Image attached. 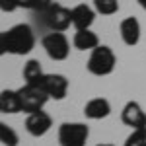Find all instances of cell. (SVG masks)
Returning a JSON list of instances; mask_svg holds the SVG:
<instances>
[{"label":"cell","mask_w":146,"mask_h":146,"mask_svg":"<svg viewBox=\"0 0 146 146\" xmlns=\"http://www.w3.org/2000/svg\"><path fill=\"white\" fill-rule=\"evenodd\" d=\"M35 47V33L27 23H18L0 33V55H29Z\"/></svg>","instance_id":"1"},{"label":"cell","mask_w":146,"mask_h":146,"mask_svg":"<svg viewBox=\"0 0 146 146\" xmlns=\"http://www.w3.org/2000/svg\"><path fill=\"white\" fill-rule=\"evenodd\" d=\"M117 64V56L107 45H98L88 58V72L94 76H109Z\"/></svg>","instance_id":"2"},{"label":"cell","mask_w":146,"mask_h":146,"mask_svg":"<svg viewBox=\"0 0 146 146\" xmlns=\"http://www.w3.org/2000/svg\"><path fill=\"white\" fill-rule=\"evenodd\" d=\"M18 92H20V100H22V111L25 113L41 111L47 105V101L51 100L49 94L41 86H35V84H25Z\"/></svg>","instance_id":"3"},{"label":"cell","mask_w":146,"mask_h":146,"mask_svg":"<svg viewBox=\"0 0 146 146\" xmlns=\"http://www.w3.org/2000/svg\"><path fill=\"white\" fill-rule=\"evenodd\" d=\"M43 23L51 31H66L72 25V10L64 8L62 4H51L49 8L43 10Z\"/></svg>","instance_id":"4"},{"label":"cell","mask_w":146,"mask_h":146,"mask_svg":"<svg viewBox=\"0 0 146 146\" xmlns=\"http://www.w3.org/2000/svg\"><path fill=\"white\" fill-rule=\"evenodd\" d=\"M90 129L84 123H62L58 127V142L60 146H86Z\"/></svg>","instance_id":"5"},{"label":"cell","mask_w":146,"mask_h":146,"mask_svg":"<svg viewBox=\"0 0 146 146\" xmlns=\"http://www.w3.org/2000/svg\"><path fill=\"white\" fill-rule=\"evenodd\" d=\"M41 45L51 60H66L70 55V43H68L66 35L60 31H53V33L45 35Z\"/></svg>","instance_id":"6"},{"label":"cell","mask_w":146,"mask_h":146,"mask_svg":"<svg viewBox=\"0 0 146 146\" xmlns=\"http://www.w3.org/2000/svg\"><path fill=\"white\" fill-rule=\"evenodd\" d=\"M39 86L49 94L51 100H64L68 94V78L64 74H45L43 80L39 82Z\"/></svg>","instance_id":"7"},{"label":"cell","mask_w":146,"mask_h":146,"mask_svg":"<svg viewBox=\"0 0 146 146\" xmlns=\"http://www.w3.org/2000/svg\"><path fill=\"white\" fill-rule=\"evenodd\" d=\"M53 127V119L51 115L45 113L43 109L35 113H27V119H25V131L31 136H43L51 131Z\"/></svg>","instance_id":"8"},{"label":"cell","mask_w":146,"mask_h":146,"mask_svg":"<svg viewBox=\"0 0 146 146\" xmlns=\"http://www.w3.org/2000/svg\"><path fill=\"white\" fill-rule=\"evenodd\" d=\"M121 121L131 129H142L146 127V111L138 101H127L121 109Z\"/></svg>","instance_id":"9"},{"label":"cell","mask_w":146,"mask_h":146,"mask_svg":"<svg viewBox=\"0 0 146 146\" xmlns=\"http://www.w3.org/2000/svg\"><path fill=\"white\" fill-rule=\"evenodd\" d=\"M119 33H121V39H123L125 45H129V47L138 45V41H140V22L135 16L125 18L121 22V25H119Z\"/></svg>","instance_id":"10"},{"label":"cell","mask_w":146,"mask_h":146,"mask_svg":"<svg viewBox=\"0 0 146 146\" xmlns=\"http://www.w3.org/2000/svg\"><path fill=\"white\" fill-rule=\"evenodd\" d=\"M109 113H111V103L105 98H94L84 105V115L92 121L105 119V117H109Z\"/></svg>","instance_id":"11"},{"label":"cell","mask_w":146,"mask_h":146,"mask_svg":"<svg viewBox=\"0 0 146 146\" xmlns=\"http://www.w3.org/2000/svg\"><path fill=\"white\" fill-rule=\"evenodd\" d=\"M96 8H90L88 4H78L72 8V25L76 29H90L96 20Z\"/></svg>","instance_id":"12"},{"label":"cell","mask_w":146,"mask_h":146,"mask_svg":"<svg viewBox=\"0 0 146 146\" xmlns=\"http://www.w3.org/2000/svg\"><path fill=\"white\" fill-rule=\"evenodd\" d=\"M0 111L4 115H14L22 111V100L18 90H2L0 92Z\"/></svg>","instance_id":"13"},{"label":"cell","mask_w":146,"mask_h":146,"mask_svg":"<svg viewBox=\"0 0 146 146\" xmlns=\"http://www.w3.org/2000/svg\"><path fill=\"white\" fill-rule=\"evenodd\" d=\"M72 43H74V47L78 51H94L100 45V39H98V35L92 29H76Z\"/></svg>","instance_id":"14"},{"label":"cell","mask_w":146,"mask_h":146,"mask_svg":"<svg viewBox=\"0 0 146 146\" xmlns=\"http://www.w3.org/2000/svg\"><path fill=\"white\" fill-rule=\"evenodd\" d=\"M45 76V72H43V68H41V62L39 60H27L25 64H23V78H25V84H35V86H39V82L43 80Z\"/></svg>","instance_id":"15"},{"label":"cell","mask_w":146,"mask_h":146,"mask_svg":"<svg viewBox=\"0 0 146 146\" xmlns=\"http://www.w3.org/2000/svg\"><path fill=\"white\" fill-rule=\"evenodd\" d=\"M94 8L101 16H113L119 12V0H94Z\"/></svg>","instance_id":"16"},{"label":"cell","mask_w":146,"mask_h":146,"mask_svg":"<svg viewBox=\"0 0 146 146\" xmlns=\"http://www.w3.org/2000/svg\"><path fill=\"white\" fill-rule=\"evenodd\" d=\"M0 142L4 146H18L20 136L12 127H8L6 123H0Z\"/></svg>","instance_id":"17"},{"label":"cell","mask_w":146,"mask_h":146,"mask_svg":"<svg viewBox=\"0 0 146 146\" xmlns=\"http://www.w3.org/2000/svg\"><path fill=\"white\" fill-rule=\"evenodd\" d=\"M123 146H146V127L133 129V133L125 138Z\"/></svg>","instance_id":"18"},{"label":"cell","mask_w":146,"mask_h":146,"mask_svg":"<svg viewBox=\"0 0 146 146\" xmlns=\"http://www.w3.org/2000/svg\"><path fill=\"white\" fill-rule=\"evenodd\" d=\"M51 4H53V0H20V8L37 10V12H43L45 8H49Z\"/></svg>","instance_id":"19"},{"label":"cell","mask_w":146,"mask_h":146,"mask_svg":"<svg viewBox=\"0 0 146 146\" xmlns=\"http://www.w3.org/2000/svg\"><path fill=\"white\" fill-rule=\"evenodd\" d=\"M18 8H20V0H0V10L4 12V14L6 12L10 14V12L18 10Z\"/></svg>","instance_id":"20"},{"label":"cell","mask_w":146,"mask_h":146,"mask_svg":"<svg viewBox=\"0 0 146 146\" xmlns=\"http://www.w3.org/2000/svg\"><path fill=\"white\" fill-rule=\"evenodd\" d=\"M138 4H140V6H142V8L146 10V0H138Z\"/></svg>","instance_id":"21"},{"label":"cell","mask_w":146,"mask_h":146,"mask_svg":"<svg viewBox=\"0 0 146 146\" xmlns=\"http://www.w3.org/2000/svg\"><path fill=\"white\" fill-rule=\"evenodd\" d=\"M96 146H115V144H96Z\"/></svg>","instance_id":"22"}]
</instances>
